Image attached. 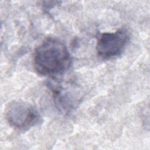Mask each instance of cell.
<instances>
[{
    "mask_svg": "<svg viewBox=\"0 0 150 150\" xmlns=\"http://www.w3.org/2000/svg\"><path fill=\"white\" fill-rule=\"evenodd\" d=\"M129 40L128 33L124 29L114 32H105L98 38L96 50L103 59H111L121 54Z\"/></svg>",
    "mask_w": 150,
    "mask_h": 150,
    "instance_id": "cell-3",
    "label": "cell"
},
{
    "mask_svg": "<svg viewBox=\"0 0 150 150\" xmlns=\"http://www.w3.org/2000/svg\"><path fill=\"white\" fill-rule=\"evenodd\" d=\"M5 113L9 124L19 129H27L36 125L39 120L36 108L22 101H13L9 103Z\"/></svg>",
    "mask_w": 150,
    "mask_h": 150,
    "instance_id": "cell-2",
    "label": "cell"
},
{
    "mask_svg": "<svg viewBox=\"0 0 150 150\" xmlns=\"http://www.w3.org/2000/svg\"><path fill=\"white\" fill-rule=\"evenodd\" d=\"M70 64V53L65 44L59 39L47 38L35 49L33 66L40 75H61L69 69Z\"/></svg>",
    "mask_w": 150,
    "mask_h": 150,
    "instance_id": "cell-1",
    "label": "cell"
}]
</instances>
